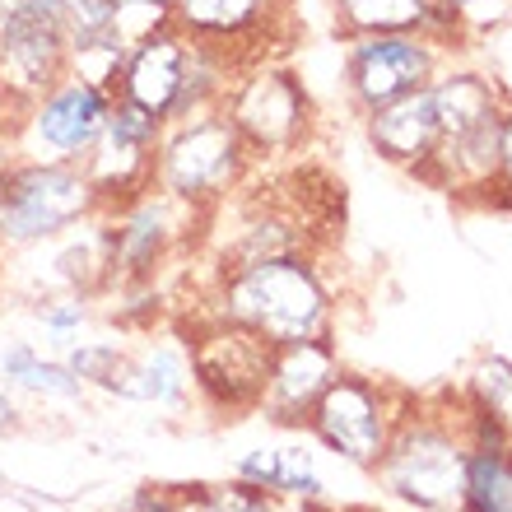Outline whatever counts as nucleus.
<instances>
[{"label":"nucleus","instance_id":"obj_16","mask_svg":"<svg viewBox=\"0 0 512 512\" xmlns=\"http://www.w3.org/2000/svg\"><path fill=\"white\" fill-rule=\"evenodd\" d=\"M364 117H368V145L396 168H410L415 177L429 168L438 145H443V122H438L429 84L415 89V94L391 98V103L364 112Z\"/></svg>","mask_w":512,"mask_h":512},{"label":"nucleus","instance_id":"obj_19","mask_svg":"<svg viewBox=\"0 0 512 512\" xmlns=\"http://www.w3.org/2000/svg\"><path fill=\"white\" fill-rule=\"evenodd\" d=\"M429 94L433 108H438V122H443V140H457V135L475 131L480 122H489V117H499L508 108L499 89H494V80L475 66H443L429 80Z\"/></svg>","mask_w":512,"mask_h":512},{"label":"nucleus","instance_id":"obj_37","mask_svg":"<svg viewBox=\"0 0 512 512\" xmlns=\"http://www.w3.org/2000/svg\"><path fill=\"white\" fill-rule=\"evenodd\" d=\"M508 466H512V443H508Z\"/></svg>","mask_w":512,"mask_h":512},{"label":"nucleus","instance_id":"obj_21","mask_svg":"<svg viewBox=\"0 0 512 512\" xmlns=\"http://www.w3.org/2000/svg\"><path fill=\"white\" fill-rule=\"evenodd\" d=\"M308 247V229L298 224L294 215H280V210H256L243 219V229L233 233L224 252H219V275L238 266H252V261H270V256H294Z\"/></svg>","mask_w":512,"mask_h":512},{"label":"nucleus","instance_id":"obj_13","mask_svg":"<svg viewBox=\"0 0 512 512\" xmlns=\"http://www.w3.org/2000/svg\"><path fill=\"white\" fill-rule=\"evenodd\" d=\"M340 378V350L331 336L294 340V345H275L270 350L266 391L256 410L280 424V429H308L312 405L322 401V391Z\"/></svg>","mask_w":512,"mask_h":512},{"label":"nucleus","instance_id":"obj_30","mask_svg":"<svg viewBox=\"0 0 512 512\" xmlns=\"http://www.w3.org/2000/svg\"><path fill=\"white\" fill-rule=\"evenodd\" d=\"M433 5L452 14L466 38H485L489 28L512 19V0H433Z\"/></svg>","mask_w":512,"mask_h":512},{"label":"nucleus","instance_id":"obj_38","mask_svg":"<svg viewBox=\"0 0 512 512\" xmlns=\"http://www.w3.org/2000/svg\"><path fill=\"white\" fill-rule=\"evenodd\" d=\"M0 499H5V489H0Z\"/></svg>","mask_w":512,"mask_h":512},{"label":"nucleus","instance_id":"obj_10","mask_svg":"<svg viewBox=\"0 0 512 512\" xmlns=\"http://www.w3.org/2000/svg\"><path fill=\"white\" fill-rule=\"evenodd\" d=\"M270 340L252 336L243 326H229L219 317H205L201 331H191V382L201 391L205 405H215L224 415H243L256 410L270 373Z\"/></svg>","mask_w":512,"mask_h":512},{"label":"nucleus","instance_id":"obj_28","mask_svg":"<svg viewBox=\"0 0 512 512\" xmlns=\"http://www.w3.org/2000/svg\"><path fill=\"white\" fill-rule=\"evenodd\" d=\"M275 499H326V480H322V471H317L312 452H303V447H280Z\"/></svg>","mask_w":512,"mask_h":512},{"label":"nucleus","instance_id":"obj_31","mask_svg":"<svg viewBox=\"0 0 512 512\" xmlns=\"http://www.w3.org/2000/svg\"><path fill=\"white\" fill-rule=\"evenodd\" d=\"M480 42H485V75L494 80L503 103L512 108V19L499 28H489Z\"/></svg>","mask_w":512,"mask_h":512},{"label":"nucleus","instance_id":"obj_1","mask_svg":"<svg viewBox=\"0 0 512 512\" xmlns=\"http://www.w3.org/2000/svg\"><path fill=\"white\" fill-rule=\"evenodd\" d=\"M210 317L243 326L270 345H294L336 331V298L308 252L270 256L252 266L224 270L215 280Z\"/></svg>","mask_w":512,"mask_h":512},{"label":"nucleus","instance_id":"obj_20","mask_svg":"<svg viewBox=\"0 0 512 512\" xmlns=\"http://www.w3.org/2000/svg\"><path fill=\"white\" fill-rule=\"evenodd\" d=\"M0 378L10 382L14 391H28V396H42V401H80L89 391L66 359L42 354L28 340H5L0 345Z\"/></svg>","mask_w":512,"mask_h":512},{"label":"nucleus","instance_id":"obj_26","mask_svg":"<svg viewBox=\"0 0 512 512\" xmlns=\"http://www.w3.org/2000/svg\"><path fill=\"white\" fill-rule=\"evenodd\" d=\"M33 317H38V326L52 336V345H66L70 350L75 336L89 326V298L84 294H47V298H38Z\"/></svg>","mask_w":512,"mask_h":512},{"label":"nucleus","instance_id":"obj_17","mask_svg":"<svg viewBox=\"0 0 512 512\" xmlns=\"http://www.w3.org/2000/svg\"><path fill=\"white\" fill-rule=\"evenodd\" d=\"M191 354L187 345L173 340H149L140 350H126L117 378H112L108 396L122 401H140V405H159V410H182L191 401Z\"/></svg>","mask_w":512,"mask_h":512},{"label":"nucleus","instance_id":"obj_34","mask_svg":"<svg viewBox=\"0 0 512 512\" xmlns=\"http://www.w3.org/2000/svg\"><path fill=\"white\" fill-rule=\"evenodd\" d=\"M489 205H508L512 210V108H503V131H499V177L489 191Z\"/></svg>","mask_w":512,"mask_h":512},{"label":"nucleus","instance_id":"obj_11","mask_svg":"<svg viewBox=\"0 0 512 512\" xmlns=\"http://www.w3.org/2000/svg\"><path fill=\"white\" fill-rule=\"evenodd\" d=\"M447 47L424 33H359L345 47V89L354 108L373 112L401 94H415L443 70Z\"/></svg>","mask_w":512,"mask_h":512},{"label":"nucleus","instance_id":"obj_35","mask_svg":"<svg viewBox=\"0 0 512 512\" xmlns=\"http://www.w3.org/2000/svg\"><path fill=\"white\" fill-rule=\"evenodd\" d=\"M24 424V405H19V391L0 378V433H14Z\"/></svg>","mask_w":512,"mask_h":512},{"label":"nucleus","instance_id":"obj_23","mask_svg":"<svg viewBox=\"0 0 512 512\" xmlns=\"http://www.w3.org/2000/svg\"><path fill=\"white\" fill-rule=\"evenodd\" d=\"M461 396H466L471 410L489 415L499 429L512 433V359H503V354L480 359V364L471 368L466 387H461Z\"/></svg>","mask_w":512,"mask_h":512},{"label":"nucleus","instance_id":"obj_15","mask_svg":"<svg viewBox=\"0 0 512 512\" xmlns=\"http://www.w3.org/2000/svg\"><path fill=\"white\" fill-rule=\"evenodd\" d=\"M187 52L191 38L177 33V28H163V33H154L145 42H131L122 80H117V98H126L131 108L149 112V117H159L168 126V112H173L182 75H187Z\"/></svg>","mask_w":512,"mask_h":512},{"label":"nucleus","instance_id":"obj_29","mask_svg":"<svg viewBox=\"0 0 512 512\" xmlns=\"http://www.w3.org/2000/svg\"><path fill=\"white\" fill-rule=\"evenodd\" d=\"M56 10H61L70 42H94L117 33L112 28V0H56Z\"/></svg>","mask_w":512,"mask_h":512},{"label":"nucleus","instance_id":"obj_32","mask_svg":"<svg viewBox=\"0 0 512 512\" xmlns=\"http://www.w3.org/2000/svg\"><path fill=\"white\" fill-rule=\"evenodd\" d=\"M233 480L275 494V480H280V447H252V452H243L238 466H233Z\"/></svg>","mask_w":512,"mask_h":512},{"label":"nucleus","instance_id":"obj_2","mask_svg":"<svg viewBox=\"0 0 512 512\" xmlns=\"http://www.w3.org/2000/svg\"><path fill=\"white\" fill-rule=\"evenodd\" d=\"M466 396L438 391L424 401H405L391 443L373 466L396 503L415 512H457L466 480Z\"/></svg>","mask_w":512,"mask_h":512},{"label":"nucleus","instance_id":"obj_18","mask_svg":"<svg viewBox=\"0 0 512 512\" xmlns=\"http://www.w3.org/2000/svg\"><path fill=\"white\" fill-rule=\"evenodd\" d=\"M336 5V24L345 38L359 33H424L438 47L457 52L466 33L447 10H438L433 0H331Z\"/></svg>","mask_w":512,"mask_h":512},{"label":"nucleus","instance_id":"obj_25","mask_svg":"<svg viewBox=\"0 0 512 512\" xmlns=\"http://www.w3.org/2000/svg\"><path fill=\"white\" fill-rule=\"evenodd\" d=\"M173 5L177 0H112V28L126 47L145 42L163 28H173Z\"/></svg>","mask_w":512,"mask_h":512},{"label":"nucleus","instance_id":"obj_9","mask_svg":"<svg viewBox=\"0 0 512 512\" xmlns=\"http://www.w3.org/2000/svg\"><path fill=\"white\" fill-rule=\"evenodd\" d=\"M224 117L238 126L252 159H261V154H289V149L303 145V135L312 126V103L303 94V84L284 66L252 61L229 84Z\"/></svg>","mask_w":512,"mask_h":512},{"label":"nucleus","instance_id":"obj_7","mask_svg":"<svg viewBox=\"0 0 512 512\" xmlns=\"http://www.w3.org/2000/svg\"><path fill=\"white\" fill-rule=\"evenodd\" d=\"M70 38L56 0H0V94L24 108L66 75Z\"/></svg>","mask_w":512,"mask_h":512},{"label":"nucleus","instance_id":"obj_33","mask_svg":"<svg viewBox=\"0 0 512 512\" xmlns=\"http://www.w3.org/2000/svg\"><path fill=\"white\" fill-rule=\"evenodd\" d=\"M215 494V512H270L275 508V494L266 489H252L243 480H233V485H210Z\"/></svg>","mask_w":512,"mask_h":512},{"label":"nucleus","instance_id":"obj_27","mask_svg":"<svg viewBox=\"0 0 512 512\" xmlns=\"http://www.w3.org/2000/svg\"><path fill=\"white\" fill-rule=\"evenodd\" d=\"M122 359H126V350L122 345H108V340H75L66 350V364L84 378V387H98V391L112 387Z\"/></svg>","mask_w":512,"mask_h":512},{"label":"nucleus","instance_id":"obj_24","mask_svg":"<svg viewBox=\"0 0 512 512\" xmlns=\"http://www.w3.org/2000/svg\"><path fill=\"white\" fill-rule=\"evenodd\" d=\"M122 66H126V42L117 38V33H108V38H94V42H70L66 75H80V80H89V84H98V89L117 94Z\"/></svg>","mask_w":512,"mask_h":512},{"label":"nucleus","instance_id":"obj_3","mask_svg":"<svg viewBox=\"0 0 512 512\" xmlns=\"http://www.w3.org/2000/svg\"><path fill=\"white\" fill-rule=\"evenodd\" d=\"M252 173V149L238 135V126L224 117V108L187 117V122L163 126L159 149H154V173L149 187L173 196L187 210L210 215L224 205Z\"/></svg>","mask_w":512,"mask_h":512},{"label":"nucleus","instance_id":"obj_36","mask_svg":"<svg viewBox=\"0 0 512 512\" xmlns=\"http://www.w3.org/2000/svg\"><path fill=\"white\" fill-rule=\"evenodd\" d=\"M270 512H336V508H326L322 499H275Z\"/></svg>","mask_w":512,"mask_h":512},{"label":"nucleus","instance_id":"obj_12","mask_svg":"<svg viewBox=\"0 0 512 512\" xmlns=\"http://www.w3.org/2000/svg\"><path fill=\"white\" fill-rule=\"evenodd\" d=\"M163 122L149 112L131 108L126 98H112L108 126L98 135V145L84 159V173L94 182L103 210L131 201L140 191H149V173H154V149H159Z\"/></svg>","mask_w":512,"mask_h":512},{"label":"nucleus","instance_id":"obj_22","mask_svg":"<svg viewBox=\"0 0 512 512\" xmlns=\"http://www.w3.org/2000/svg\"><path fill=\"white\" fill-rule=\"evenodd\" d=\"M457 512H512L508 452H494V447H471L466 452V480H461Z\"/></svg>","mask_w":512,"mask_h":512},{"label":"nucleus","instance_id":"obj_5","mask_svg":"<svg viewBox=\"0 0 512 512\" xmlns=\"http://www.w3.org/2000/svg\"><path fill=\"white\" fill-rule=\"evenodd\" d=\"M112 98L117 94L80 80V75H61L52 89H42L38 98H28L24 108L10 112V122L0 131L5 154L42 163H84L108 126Z\"/></svg>","mask_w":512,"mask_h":512},{"label":"nucleus","instance_id":"obj_14","mask_svg":"<svg viewBox=\"0 0 512 512\" xmlns=\"http://www.w3.org/2000/svg\"><path fill=\"white\" fill-rule=\"evenodd\" d=\"M280 10L284 0H177L173 28L196 42L229 47L243 66H252V61H266V52L256 42L270 33Z\"/></svg>","mask_w":512,"mask_h":512},{"label":"nucleus","instance_id":"obj_6","mask_svg":"<svg viewBox=\"0 0 512 512\" xmlns=\"http://www.w3.org/2000/svg\"><path fill=\"white\" fill-rule=\"evenodd\" d=\"M405 401H410L405 391L340 368V378L322 391V401L312 405L308 433L336 461L359 466V471H373L382 461V452H387L391 429H396Z\"/></svg>","mask_w":512,"mask_h":512},{"label":"nucleus","instance_id":"obj_4","mask_svg":"<svg viewBox=\"0 0 512 512\" xmlns=\"http://www.w3.org/2000/svg\"><path fill=\"white\" fill-rule=\"evenodd\" d=\"M103 210L84 163H42L0 154V247L28 252Z\"/></svg>","mask_w":512,"mask_h":512},{"label":"nucleus","instance_id":"obj_8","mask_svg":"<svg viewBox=\"0 0 512 512\" xmlns=\"http://www.w3.org/2000/svg\"><path fill=\"white\" fill-rule=\"evenodd\" d=\"M201 219V210L177 205L163 191H140L131 201L103 210V229H108V284L122 289H145L154 270L182 247L187 224Z\"/></svg>","mask_w":512,"mask_h":512}]
</instances>
